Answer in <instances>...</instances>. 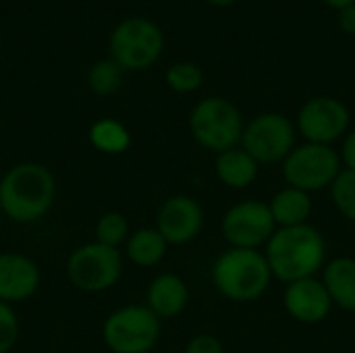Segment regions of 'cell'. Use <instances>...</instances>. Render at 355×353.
<instances>
[{"label":"cell","instance_id":"4316f807","mask_svg":"<svg viewBox=\"0 0 355 353\" xmlns=\"http://www.w3.org/2000/svg\"><path fill=\"white\" fill-rule=\"evenodd\" d=\"M339 158H341V166H343V169L355 171V129L347 131V135L343 137Z\"/></svg>","mask_w":355,"mask_h":353},{"label":"cell","instance_id":"7c38bea8","mask_svg":"<svg viewBox=\"0 0 355 353\" xmlns=\"http://www.w3.org/2000/svg\"><path fill=\"white\" fill-rule=\"evenodd\" d=\"M156 229L168 246L191 243L204 229V208L191 196H171L156 212Z\"/></svg>","mask_w":355,"mask_h":353},{"label":"cell","instance_id":"277c9868","mask_svg":"<svg viewBox=\"0 0 355 353\" xmlns=\"http://www.w3.org/2000/svg\"><path fill=\"white\" fill-rule=\"evenodd\" d=\"M245 123L239 108L220 96L200 100L189 114V131L193 139L210 152H225L241 144Z\"/></svg>","mask_w":355,"mask_h":353},{"label":"cell","instance_id":"e0dca14e","mask_svg":"<svg viewBox=\"0 0 355 353\" xmlns=\"http://www.w3.org/2000/svg\"><path fill=\"white\" fill-rule=\"evenodd\" d=\"M322 283L333 306L355 314V258L339 256L327 262L322 268Z\"/></svg>","mask_w":355,"mask_h":353},{"label":"cell","instance_id":"1f68e13d","mask_svg":"<svg viewBox=\"0 0 355 353\" xmlns=\"http://www.w3.org/2000/svg\"><path fill=\"white\" fill-rule=\"evenodd\" d=\"M354 331H355V318H354Z\"/></svg>","mask_w":355,"mask_h":353},{"label":"cell","instance_id":"4dcf8cb0","mask_svg":"<svg viewBox=\"0 0 355 353\" xmlns=\"http://www.w3.org/2000/svg\"><path fill=\"white\" fill-rule=\"evenodd\" d=\"M0 48H2V37H0Z\"/></svg>","mask_w":355,"mask_h":353},{"label":"cell","instance_id":"ac0fdd59","mask_svg":"<svg viewBox=\"0 0 355 353\" xmlns=\"http://www.w3.org/2000/svg\"><path fill=\"white\" fill-rule=\"evenodd\" d=\"M277 227H297L306 225L312 214V193L297 187L285 185L268 202Z\"/></svg>","mask_w":355,"mask_h":353},{"label":"cell","instance_id":"30bf717a","mask_svg":"<svg viewBox=\"0 0 355 353\" xmlns=\"http://www.w3.org/2000/svg\"><path fill=\"white\" fill-rule=\"evenodd\" d=\"M220 229L229 248L258 250L260 246L268 243V239L277 231V223L272 218L268 202L243 200L225 212Z\"/></svg>","mask_w":355,"mask_h":353},{"label":"cell","instance_id":"603a6c76","mask_svg":"<svg viewBox=\"0 0 355 353\" xmlns=\"http://www.w3.org/2000/svg\"><path fill=\"white\" fill-rule=\"evenodd\" d=\"M166 85L177 92V94H191V92H198L204 83V73L198 64L193 62H187V60H181V62H175L166 69Z\"/></svg>","mask_w":355,"mask_h":353},{"label":"cell","instance_id":"4fadbf2b","mask_svg":"<svg viewBox=\"0 0 355 353\" xmlns=\"http://www.w3.org/2000/svg\"><path fill=\"white\" fill-rule=\"evenodd\" d=\"M283 306L287 314L302 325H320L333 310V300L324 283L316 277L289 283L283 291Z\"/></svg>","mask_w":355,"mask_h":353},{"label":"cell","instance_id":"8fae6325","mask_svg":"<svg viewBox=\"0 0 355 353\" xmlns=\"http://www.w3.org/2000/svg\"><path fill=\"white\" fill-rule=\"evenodd\" d=\"M349 108L333 96L310 98L297 112L295 129L310 144L333 146L349 131Z\"/></svg>","mask_w":355,"mask_h":353},{"label":"cell","instance_id":"f1b7e54d","mask_svg":"<svg viewBox=\"0 0 355 353\" xmlns=\"http://www.w3.org/2000/svg\"><path fill=\"white\" fill-rule=\"evenodd\" d=\"M324 2L335 10H341V8H347V6L355 4V0H324Z\"/></svg>","mask_w":355,"mask_h":353},{"label":"cell","instance_id":"3957f363","mask_svg":"<svg viewBox=\"0 0 355 353\" xmlns=\"http://www.w3.org/2000/svg\"><path fill=\"white\" fill-rule=\"evenodd\" d=\"M272 281L270 266L264 252L260 250H225L212 264V285L214 289L239 304L260 300Z\"/></svg>","mask_w":355,"mask_h":353},{"label":"cell","instance_id":"484cf974","mask_svg":"<svg viewBox=\"0 0 355 353\" xmlns=\"http://www.w3.org/2000/svg\"><path fill=\"white\" fill-rule=\"evenodd\" d=\"M183 353H225V345L216 335L200 333L193 339L187 341Z\"/></svg>","mask_w":355,"mask_h":353},{"label":"cell","instance_id":"9a60e30c","mask_svg":"<svg viewBox=\"0 0 355 353\" xmlns=\"http://www.w3.org/2000/svg\"><path fill=\"white\" fill-rule=\"evenodd\" d=\"M189 304V287L175 273H162L152 279L146 291V306L160 318L171 320L185 312Z\"/></svg>","mask_w":355,"mask_h":353},{"label":"cell","instance_id":"6da1fadb","mask_svg":"<svg viewBox=\"0 0 355 353\" xmlns=\"http://www.w3.org/2000/svg\"><path fill=\"white\" fill-rule=\"evenodd\" d=\"M56 179L42 162H19L0 179V212L17 225L42 221L54 206Z\"/></svg>","mask_w":355,"mask_h":353},{"label":"cell","instance_id":"9c48e42d","mask_svg":"<svg viewBox=\"0 0 355 353\" xmlns=\"http://www.w3.org/2000/svg\"><path fill=\"white\" fill-rule=\"evenodd\" d=\"M297 129L281 112H262L252 119L241 135V148L258 164L283 162L295 148Z\"/></svg>","mask_w":355,"mask_h":353},{"label":"cell","instance_id":"52a82bcc","mask_svg":"<svg viewBox=\"0 0 355 353\" xmlns=\"http://www.w3.org/2000/svg\"><path fill=\"white\" fill-rule=\"evenodd\" d=\"M125 270L123 252L98 241L75 248L64 264L69 283L83 293H104L112 289Z\"/></svg>","mask_w":355,"mask_h":353},{"label":"cell","instance_id":"ba28073f","mask_svg":"<svg viewBox=\"0 0 355 353\" xmlns=\"http://www.w3.org/2000/svg\"><path fill=\"white\" fill-rule=\"evenodd\" d=\"M281 169L287 185L308 193L331 189V185L343 171L339 152L333 146L310 141L295 146L291 154L281 162Z\"/></svg>","mask_w":355,"mask_h":353},{"label":"cell","instance_id":"5bb4252c","mask_svg":"<svg viewBox=\"0 0 355 353\" xmlns=\"http://www.w3.org/2000/svg\"><path fill=\"white\" fill-rule=\"evenodd\" d=\"M42 283L40 266L25 254L0 252V302L21 304L31 300Z\"/></svg>","mask_w":355,"mask_h":353},{"label":"cell","instance_id":"7402d4cb","mask_svg":"<svg viewBox=\"0 0 355 353\" xmlns=\"http://www.w3.org/2000/svg\"><path fill=\"white\" fill-rule=\"evenodd\" d=\"M94 233H96V241L98 243L108 246V248H116V250L121 246H125L127 239H129V235H131L127 216L121 214V212H114V210L104 212L98 218Z\"/></svg>","mask_w":355,"mask_h":353},{"label":"cell","instance_id":"ffe728a7","mask_svg":"<svg viewBox=\"0 0 355 353\" xmlns=\"http://www.w3.org/2000/svg\"><path fill=\"white\" fill-rule=\"evenodd\" d=\"M89 144L102 152V154H108V156H116V154H123L129 150L131 146V133L129 129L116 121V119H98L96 123H92L89 127Z\"/></svg>","mask_w":355,"mask_h":353},{"label":"cell","instance_id":"83f0119b","mask_svg":"<svg viewBox=\"0 0 355 353\" xmlns=\"http://www.w3.org/2000/svg\"><path fill=\"white\" fill-rule=\"evenodd\" d=\"M337 21H339L341 31H345L349 35H355V4L337 10Z\"/></svg>","mask_w":355,"mask_h":353},{"label":"cell","instance_id":"2e32d148","mask_svg":"<svg viewBox=\"0 0 355 353\" xmlns=\"http://www.w3.org/2000/svg\"><path fill=\"white\" fill-rule=\"evenodd\" d=\"M258 169H260V164L241 146L225 150V152L216 154V158H214L216 179L223 185H227L229 189L250 187L258 177Z\"/></svg>","mask_w":355,"mask_h":353},{"label":"cell","instance_id":"44dd1931","mask_svg":"<svg viewBox=\"0 0 355 353\" xmlns=\"http://www.w3.org/2000/svg\"><path fill=\"white\" fill-rule=\"evenodd\" d=\"M123 73L125 71L112 58L98 60L87 71V85L96 96H112L123 85Z\"/></svg>","mask_w":355,"mask_h":353},{"label":"cell","instance_id":"8992f818","mask_svg":"<svg viewBox=\"0 0 355 353\" xmlns=\"http://www.w3.org/2000/svg\"><path fill=\"white\" fill-rule=\"evenodd\" d=\"M162 333V320L144 304L110 312L102 325V341L112 353H150Z\"/></svg>","mask_w":355,"mask_h":353},{"label":"cell","instance_id":"7a4b0ae2","mask_svg":"<svg viewBox=\"0 0 355 353\" xmlns=\"http://www.w3.org/2000/svg\"><path fill=\"white\" fill-rule=\"evenodd\" d=\"M264 256L270 266L272 279L285 285L316 277L327 264L324 235L310 223L297 227H277Z\"/></svg>","mask_w":355,"mask_h":353},{"label":"cell","instance_id":"d6986e66","mask_svg":"<svg viewBox=\"0 0 355 353\" xmlns=\"http://www.w3.org/2000/svg\"><path fill=\"white\" fill-rule=\"evenodd\" d=\"M166 250L168 243L156 227H141L131 231L125 243V258L139 268H152L164 260Z\"/></svg>","mask_w":355,"mask_h":353},{"label":"cell","instance_id":"cb8c5ba5","mask_svg":"<svg viewBox=\"0 0 355 353\" xmlns=\"http://www.w3.org/2000/svg\"><path fill=\"white\" fill-rule=\"evenodd\" d=\"M331 200L337 212L355 225V171L343 169L331 185Z\"/></svg>","mask_w":355,"mask_h":353},{"label":"cell","instance_id":"f546056e","mask_svg":"<svg viewBox=\"0 0 355 353\" xmlns=\"http://www.w3.org/2000/svg\"><path fill=\"white\" fill-rule=\"evenodd\" d=\"M208 4H212V6H218V8H229V6H233L237 0H206Z\"/></svg>","mask_w":355,"mask_h":353},{"label":"cell","instance_id":"d4e9b609","mask_svg":"<svg viewBox=\"0 0 355 353\" xmlns=\"http://www.w3.org/2000/svg\"><path fill=\"white\" fill-rule=\"evenodd\" d=\"M21 325L15 308L0 302V353H10L19 341Z\"/></svg>","mask_w":355,"mask_h":353},{"label":"cell","instance_id":"5b68a950","mask_svg":"<svg viewBox=\"0 0 355 353\" xmlns=\"http://www.w3.org/2000/svg\"><path fill=\"white\" fill-rule=\"evenodd\" d=\"M164 50L162 29L146 17H129L121 21L108 37V58L123 71L150 69Z\"/></svg>","mask_w":355,"mask_h":353}]
</instances>
